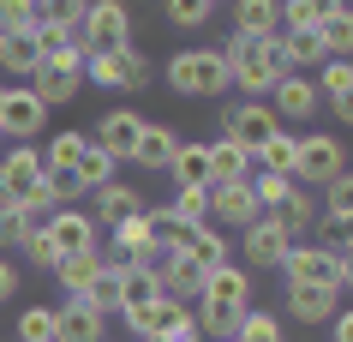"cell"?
<instances>
[{
    "mask_svg": "<svg viewBox=\"0 0 353 342\" xmlns=\"http://www.w3.org/2000/svg\"><path fill=\"white\" fill-rule=\"evenodd\" d=\"M156 294H162V301L192 306L198 294H204V270L192 265L186 252H174V258H162V270H156Z\"/></svg>",
    "mask_w": 353,
    "mask_h": 342,
    "instance_id": "ffe728a7",
    "label": "cell"
},
{
    "mask_svg": "<svg viewBox=\"0 0 353 342\" xmlns=\"http://www.w3.org/2000/svg\"><path fill=\"white\" fill-rule=\"evenodd\" d=\"M204 306H228V312H245L252 306V270L245 265H222L204 276V294H198Z\"/></svg>",
    "mask_w": 353,
    "mask_h": 342,
    "instance_id": "e0dca14e",
    "label": "cell"
},
{
    "mask_svg": "<svg viewBox=\"0 0 353 342\" xmlns=\"http://www.w3.org/2000/svg\"><path fill=\"white\" fill-rule=\"evenodd\" d=\"M288 234H281L270 216H258L252 228H240V252H245V270H281V258H288Z\"/></svg>",
    "mask_w": 353,
    "mask_h": 342,
    "instance_id": "2e32d148",
    "label": "cell"
},
{
    "mask_svg": "<svg viewBox=\"0 0 353 342\" xmlns=\"http://www.w3.org/2000/svg\"><path fill=\"white\" fill-rule=\"evenodd\" d=\"M168 91L222 96V91H234V84H228V66H222L216 48H180V55H168Z\"/></svg>",
    "mask_w": 353,
    "mask_h": 342,
    "instance_id": "5b68a950",
    "label": "cell"
},
{
    "mask_svg": "<svg viewBox=\"0 0 353 342\" xmlns=\"http://www.w3.org/2000/svg\"><path fill=\"white\" fill-rule=\"evenodd\" d=\"M102 336H108V319H102L90 301L54 306V342H102Z\"/></svg>",
    "mask_w": 353,
    "mask_h": 342,
    "instance_id": "d6986e66",
    "label": "cell"
},
{
    "mask_svg": "<svg viewBox=\"0 0 353 342\" xmlns=\"http://www.w3.org/2000/svg\"><path fill=\"white\" fill-rule=\"evenodd\" d=\"M37 24V0H0V30H30Z\"/></svg>",
    "mask_w": 353,
    "mask_h": 342,
    "instance_id": "b9f144b4",
    "label": "cell"
},
{
    "mask_svg": "<svg viewBox=\"0 0 353 342\" xmlns=\"http://www.w3.org/2000/svg\"><path fill=\"white\" fill-rule=\"evenodd\" d=\"M168 180H174V187H210V156H204V144H180L174 162H168Z\"/></svg>",
    "mask_w": 353,
    "mask_h": 342,
    "instance_id": "836d02e7",
    "label": "cell"
},
{
    "mask_svg": "<svg viewBox=\"0 0 353 342\" xmlns=\"http://www.w3.org/2000/svg\"><path fill=\"white\" fill-rule=\"evenodd\" d=\"M317 108H323V96H317L312 73H281L270 84V114H276L281 126H312Z\"/></svg>",
    "mask_w": 353,
    "mask_h": 342,
    "instance_id": "8fae6325",
    "label": "cell"
},
{
    "mask_svg": "<svg viewBox=\"0 0 353 342\" xmlns=\"http://www.w3.org/2000/svg\"><path fill=\"white\" fill-rule=\"evenodd\" d=\"M72 180H78L84 192H96V187H108V180H114V162L96 151L90 138H84V151H78V162H72Z\"/></svg>",
    "mask_w": 353,
    "mask_h": 342,
    "instance_id": "d590c367",
    "label": "cell"
},
{
    "mask_svg": "<svg viewBox=\"0 0 353 342\" xmlns=\"http://www.w3.org/2000/svg\"><path fill=\"white\" fill-rule=\"evenodd\" d=\"M144 342H204V336H198V324H174V330H168V336H144Z\"/></svg>",
    "mask_w": 353,
    "mask_h": 342,
    "instance_id": "bcb514c9",
    "label": "cell"
},
{
    "mask_svg": "<svg viewBox=\"0 0 353 342\" xmlns=\"http://www.w3.org/2000/svg\"><path fill=\"white\" fill-rule=\"evenodd\" d=\"M6 301H19V265L12 258H0V306Z\"/></svg>",
    "mask_w": 353,
    "mask_h": 342,
    "instance_id": "f6af8a7d",
    "label": "cell"
},
{
    "mask_svg": "<svg viewBox=\"0 0 353 342\" xmlns=\"http://www.w3.org/2000/svg\"><path fill=\"white\" fill-rule=\"evenodd\" d=\"M78 151H84V133H54V138H48V151H42V169H48V174H72Z\"/></svg>",
    "mask_w": 353,
    "mask_h": 342,
    "instance_id": "8d00e7d4",
    "label": "cell"
},
{
    "mask_svg": "<svg viewBox=\"0 0 353 342\" xmlns=\"http://www.w3.org/2000/svg\"><path fill=\"white\" fill-rule=\"evenodd\" d=\"M281 283H317V288H341L353 283V265L347 252H330V247H312V240H294L288 258H281Z\"/></svg>",
    "mask_w": 353,
    "mask_h": 342,
    "instance_id": "277c9868",
    "label": "cell"
},
{
    "mask_svg": "<svg viewBox=\"0 0 353 342\" xmlns=\"http://www.w3.org/2000/svg\"><path fill=\"white\" fill-rule=\"evenodd\" d=\"M270 133H281V120L270 114V102H252V96H245V102L222 108V138H234L240 151H258Z\"/></svg>",
    "mask_w": 353,
    "mask_h": 342,
    "instance_id": "4fadbf2b",
    "label": "cell"
},
{
    "mask_svg": "<svg viewBox=\"0 0 353 342\" xmlns=\"http://www.w3.org/2000/svg\"><path fill=\"white\" fill-rule=\"evenodd\" d=\"M78 42L84 48H120V42H132V6L126 0H84Z\"/></svg>",
    "mask_w": 353,
    "mask_h": 342,
    "instance_id": "30bf717a",
    "label": "cell"
},
{
    "mask_svg": "<svg viewBox=\"0 0 353 342\" xmlns=\"http://www.w3.org/2000/svg\"><path fill=\"white\" fill-rule=\"evenodd\" d=\"M42 234H48V247L60 252V258H78V252H96L102 247V228L90 222V210H78V205H60L42 216Z\"/></svg>",
    "mask_w": 353,
    "mask_h": 342,
    "instance_id": "ba28073f",
    "label": "cell"
},
{
    "mask_svg": "<svg viewBox=\"0 0 353 342\" xmlns=\"http://www.w3.org/2000/svg\"><path fill=\"white\" fill-rule=\"evenodd\" d=\"M102 342H108V336H102Z\"/></svg>",
    "mask_w": 353,
    "mask_h": 342,
    "instance_id": "c3c4849f",
    "label": "cell"
},
{
    "mask_svg": "<svg viewBox=\"0 0 353 342\" xmlns=\"http://www.w3.org/2000/svg\"><path fill=\"white\" fill-rule=\"evenodd\" d=\"M84 301H90L96 312H102V319H114V312H120V294H114V270H102V276H96Z\"/></svg>",
    "mask_w": 353,
    "mask_h": 342,
    "instance_id": "7bdbcfd3",
    "label": "cell"
},
{
    "mask_svg": "<svg viewBox=\"0 0 353 342\" xmlns=\"http://www.w3.org/2000/svg\"><path fill=\"white\" fill-rule=\"evenodd\" d=\"M263 216H270L288 240H305V234L317 228V205H312V192H305V187H288V198H281L276 210H263Z\"/></svg>",
    "mask_w": 353,
    "mask_h": 342,
    "instance_id": "603a6c76",
    "label": "cell"
},
{
    "mask_svg": "<svg viewBox=\"0 0 353 342\" xmlns=\"http://www.w3.org/2000/svg\"><path fill=\"white\" fill-rule=\"evenodd\" d=\"M37 133H48V108L30 84H0V138L30 144Z\"/></svg>",
    "mask_w": 353,
    "mask_h": 342,
    "instance_id": "52a82bcc",
    "label": "cell"
},
{
    "mask_svg": "<svg viewBox=\"0 0 353 342\" xmlns=\"http://www.w3.org/2000/svg\"><path fill=\"white\" fill-rule=\"evenodd\" d=\"M30 216L24 210H12V205H0V247H24V234H30Z\"/></svg>",
    "mask_w": 353,
    "mask_h": 342,
    "instance_id": "60d3db41",
    "label": "cell"
},
{
    "mask_svg": "<svg viewBox=\"0 0 353 342\" xmlns=\"http://www.w3.org/2000/svg\"><path fill=\"white\" fill-rule=\"evenodd\" d=\"M78 19H84V0H37V30H54V37H72Z\"/></svg>",
    "mask_w": 353,
    "mask_h": 342,
    "instance_id": "e575fe53",
    "label": "cell"
},
{
    "mask_svg": "<svg viewBox=\"0 0 353 342\" xmlns=\"http://www.w3.org/2000/svg\"><path fill=\"white\" fill-rule=\"evenodd\" d=\"M281 0H234V37H276Z\"/></svg>",
    "mask_w": 353,
    "mask_h": 342,
    "instance_id": "f1b7e54d",
    "label": "cell"
},
{
    "mask_svg": "<svg viewBox=\"0 0 353 342\" xmlns=\"http://www.w3.org/2000/svg\"><path fill=\"white\" fill-rule=\"evenodd\" d=\"M84 55H90V48H84L78 37L42 55V66H37L30 78H24V84H30V91L42 96V108H60V102H72V96L84 91Z\"/></svg>",
    "mask_w": 353,
    "mask_h": 342,
    "instance_id": "3957f363",
    "label": "cell"
},
{
    "mask_svg": "<svg viewBox=\"0 0 353 342\" xmlns=\"http://www.w3.org/2000/svg\"><path fill=\"white\" fill-rule=\"evenodd\" d=\"M263 210L252 198V180H228V187H210V228H252Z\"/></svg>",
    "mask_w": 353,
    "mask_h": 342,
    "instance_id": "5bb4252c",
    "label": "cell"
},
{
    "mask_svg": "<svg viewBox=\"0 0 353 342\" xmlns=\"http://www.w3.org/2000/svg\"><path fill=\"white\" fill-rule=\"evenodd\" d=\"M330 342H353V319H347V312H335V319H330Z\"/></svg>",
    "mask_w": 353,
    "mask_h": 342,
    "instance_id": "7dc6e473",
    "label": "cell"
},
{
    "mask_svg": "<svg viewBox=\"0 0 353 342\" xmlns=\"http://www.w3.org/2000/svg\"><path fill=\"white\" fill-rule=\"evenodd\" d=\"M294 156H299V133H288V126H281V133H270V138L258 144V151H252V169L294 180Z\"/></svg>",
    "mask_w": 353,
    "mask_h": 342,
    "instance_id": "83f0119b",
    "label": "cell"
},
{
    "mask_svg": "<svg viewBox=\"0 0 353 342\" xmlns=\"http://www.w3.org/2000/svg\"><path fill=\"white\" fill-rule=\"evenodd\" d=\"M204 156H210V187H228V180H245L252 174V151H240L234 138H210Z\"/></svg>",
    "mask_w": 353,
    "mask_h": 342,
    "instance_id": "d4e9b609",
    "label": "cell"
},
{
    "mask_svg": "<svg viewBox=\"0 0 353 342\" xmlns=\"http://www.w3.org/2000/svg\"><path fill=\"white\" fill-rule=\"evenodd\" d=\"M341 312V294L317 283H288V319L294 324H330Z\"/></svg>",
    "mask_w": 353,
    "mask_h": 342,
    "instance_id": "ac0fdd59",
    "label": "cell"
},
{
    "mask_svg": "<svg viewBox=\"0 0 353 342\" xmlns=\"http://www.w3.org/2000/svg\"><path fill=\"white\" fill-rule=\"evenodd\" d=\"M186 258L210 276V270L234 265V247H228V234H222V228H210V222H204V228H192V234H186Z\"/></svg>",
    "mask_w": 353,
    "mask_h": 342,
    "instance_id": "484cf974",
    "label": "cell"
},
{
    "mask_svg": "<svg viewBox=\"0 0 353 342\" xmlns=\"http://www.w3.org/2000/svg\"><path fill=\"white\" fill-rule=\"evenodd\" d=\"M138 126H144V114H138V108H108V114H102V120H96V126H90L84 138H90L96 151H102V156L114 162V169H120V162H132Z\"/></svg>",
    "mask_w": 353,
    "mask_h": 342,
    "instance_id": "7c38bea8",
    "label": "cell"
},
{
    "mask_svg": "<svg viewBox=\"0 0 353 342\" xmlns=\"http://www.w3.org/2000/svg\"><path fill=\"white\" fill-rule=\"evenodd\" d=\"M42 180H48V169H42V151H37V144H12V151L0 156V205L24 210L42 192Z\"/></svg>",
    "mask_w": 353,
    "mask_h": 342,
    "instance_id": "8992f818",
    "label": "cell"
},
{
    "mask_svg": "<svg viewBox=\"0 0 353 342\" xmlns=\"http://www.w3.org/2000/svg\"><path fill=\"white\" fill-rule=\"evenodd\" d=\"M24 258H30L37 270H54V265H60V252L48 247V234H42V228H30V234H24Z\"/></svg>",
    "mask_w": 353,
    "mask_h": 342,
    "instance_id": "ee69618b",
    "label": "cell"
},
{
    "mask_svg": "<svg viewBox=\"0 0 353 342\" xmlns=\"http://www.w3.org/2000/svg\"><path fill=\"white\" fill-rule=\"evenodd\" d=\"M156 66L144 60L138 42H120V48H90L84 55V84L96 91H150Z\"/></svg>",
    "mask_w": 353,
    "mask_h": 342,
    "instance_id": "7a4b0ae2",
    "label": "cell"
},
{
    "mask_svg": "<svg viewBox=\"0 0 353 342\" xmlns=\"http://www.w3.org/2000/svg\"><path fill=\"white\" fill-rule=\"evenodd\" d=\"M168 216L180 228H204L210 222V187H174V198H168Z\"/></svg>",
    "mask_w": 353,
    "mask_h": 342,
    "instance_id": "1f68e13d",
    "label": "cell"
},
{
    "mask_svg": "<svg viewBox=\"0 0 353 342\" xmlns=\"http://www.w3.org/2000/svg\"><path fill=\"white\" fill-rule=\"evenodd\" d=\"M216 55H222V66H228V84L245 91L252 102H263L270 84L288 73V60H281V30L276 37H228V48H216Z\"/></svg>",
    "mask_w": 353,
    "mask_h": 342,
    "instance_id": "6da1fadb",
    "label": "cell"
},
{
    "mask_svg": "<svg viewBox=\"0 0 353 342\" xmlns=\"http://www.w3.org/2000/svg\"><path fill=\"white\" fill-rule=\"evenodd\" d=\"M138 210H144V192L132 187V180H108V187H96L90 222L96 228H114V222H126V216H138Z\"/></svg>",
    "mask_w": 353,
    "mask_h": 342,
    "instance_id": "7402d4cb",
    "label": "cell"
},
{
    "mask_svg": "<svg viewBox=\"0 0 353 342\" xmlns=\"http://www.w3.org/2000/svg\"><path fill=\"white\" fill-rule=\"evenodd\" d=\"M12 330H19V342H54V306H24Z\"/></svg>",
    "mask_w": 353,
    "mask_h": 342,
    "instance_id": "74e56055",
    "label": "cell"
},
{
    "mask_svg": "<svg viewBox=\"0 0 353 342\" xmlns=\"http://www.w3.org/2000/svg\"><path fill=\"white\" fill-rule=\"evenodd\" d=\"M312 84H317V96L330 102V114L347 126V120H353V66H347V60H323V66L312 73Z\"/></svg>",
    "mask_w": 353,
    "mask_h": 342,
    "instance_id": "44dd1931",
    "label": "cell"
},
{
    "mask_svg": "<svg viewBox=\"0 0 353 342\" xmlns=\"http://www.w3.org/2000/svg\"><path fill=\"white\" fill-rule=\"evenodd\" d=\"M317 42H323V55H330V60H347V48H353V19H347V12L323 19V24H317Z\"/></svg>",
    "mask_w": 353,
    "mask_h": 342,
    "instance_id": "f35d334b",
    "label": "cell"
},
{
    "mask_svg": "<svg viewBox=\"0 0 353 342\" xmlns=\"http://www.w3.org/2000/svg\"><path fill=\"white\" fill-rule=\"evenodd\" d=\"M234 342H288V324H281L270 306H245V312H240V330H234Z\"/></svg>",
    "mask_w": 353,
    "mask_h": 342,
    "instance_id": "d6a6232c",
    "label": "cell"
},
{
    "mask_svg": "<svg viewBox=\"0 0 353 342\" xmlns=\"http://www.w3.org/2000/svg\"><path fill=\"white\" fill-rule=\"evenodd\" d=\"M168 24H180V30H204L210 12H216V0H162Z\"/></svg>",
    "mask_w": 353,
    "mask_h": 342,
    "instance_id": "ab89813d",
    "label": "cell"
},
{
    "mask_svg": "<svg viewBox=\"0 0 353 342\" xmlns=\"http://www.w3.org/2000/svg\"><path fill=\"white\" fill-rule=\"evenodd\" d=\"M102 270H108V265H102V252H78V258H60V265H54V283L66 288V301H84Z\"/></svg>",
    "mask_w": 353,
    "mask_h": 342,
    "instance_id": "4dcf8cb0",
    "label": "cell"
},
{
    "mask_svg": "<svg viewBox=\"0 0 353 342\" xmlns=\"http://www.w3.org/2000/svg\"><path fill=\"white\" fill-rule=\"evenodd\" d=\"M180 144H186L180 126H168V120H144V126H138V144H132V162H138L144 174H168V162H174Z\"/></svg>",
    "mask_w": 353,
    "mask_h": 342,
    "instance_id": "9a60e30c",
    "label": "cell"
},
{
    "mask_svg": "<svg viewBox=\"0 0 353 342\" xmlns=\"http://www.w3.org/2000/svg\"><path fill=\"white\" fill-rule=\"evenodd\" d=\"M335 174H347V144L335 133H305L299 138V156H294V187L312 180V187H330Z\"/></svg>",
    "mask_w": 353,
    "mask_h": 342,
    "instance_id": "9c48e42d",
    "label": "cell"
},
{
    "mask_svg": "<svg viewBox=\"0 0 353 342\" xmlns=\"http://www.w3.org/2000/svg\"><path fill=\"white\" fill-rule=\"evenodd\" d=\"M0 66L12 78H30L42 66V37H37V24L30 30H0Z\"/></svg>",
    "mask_w": 353,
    "mask_h": 342,
    "instance_id": "cb8c5ba5",
    "label": "cell"
},
{
    "mask_svg": "<svg viewBox=\"0 0 353 342\" xmlns=\"http://www.w3.org/2000/svg\"><path fill=\"white\" fill-rule=\"evenodd\" d=\"M192 319V306H180V301H150L144 312H126V324H132V336L144 342V336H168L174 324H186Z\"/></svg>",
    "mask_w": 353,
    "mask_h": 342,
    "instance_id": "4316f807",
    "label": "cell"
},
{
    "mask_svg": "<svg viewBox=\"0 0 353 342\" xmlns=\"http://www.w3.org/2000/svg\"><path fill=\"white\" fill-rule=\"evenodd\" d=\"M114 294H120V319H126V312H144L150 301H162V294H156V276L138 270V265H120V270H114Z\"/></svg>",
    "mask_w": 353,
    "mask_h": 342,
    "instance_id": "f546056e",
    "label": "cell"
}]
</instances>
